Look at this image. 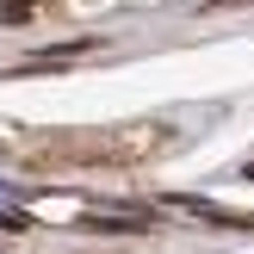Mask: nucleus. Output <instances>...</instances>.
Listing matches in <instances>:
<instances>
[{"mask_svg": "<svg viewBox=\"0 0 254 254\" xmlns=\"http://www.w3.org/2000/svg\"><path fill=\"white\" fill-rule=\"evenodd\" d=\"M93 50V37H74V44H56V50H37L31 62H19V74H44V68H62L68 56H87Z\"/></svg>", "mask_w": 254, "mask_h": 254, "instance_id": "nucleus-1", "label": "nucleus"}, {"mask_svg": "<svg viewBox=\"0 0 254 254\" xmlns=\"http://www.w3.org/2000/svg\"><path fill=\"white\" fill-rule=\"evenodd\" d=\"M31 6H37V0H0V19H6V25H25Z\"/></svg>", "mask_w": 254, "mask_h": 254, "instance_id": "nucleus-2", "label": "nucleus"}, {"mask_svg": "<svg viewBox=\"0 0 254 254\" xmlns=\"http://www.w3.org/2000/svg\"><path fill=\"white\" fill-rule=\"evenodd\" d=\"M242 174H248V180H254V161H248V168H242Z\"/></svg>", "mask_w": 254, "mask_h": 254, "instance_id": "nucleus-3", "label": "nucleus"}]
</instances>
